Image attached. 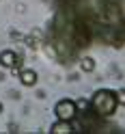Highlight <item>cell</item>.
<instances>
[{
  "instance_id": "6da1fadb",
  "label": "cell",
  "mask_w": 125,
  "mask_h": 134,
  "mask_svg": "<svg viewBox=\"0 0 125 134\" xmlns=\"http://www.w3.org/2000/svg\"><path fill=\"white\" fill-rule=\"evenodd\" d=\"M91 106H93V110H95L99 117L112 115L114 108H116V93H112V91H108V89L97 91V93L93 95V102H91Z\"/></svg>"
},
{
  "instance_id": "7a4b0ae2",
  "label": "cell",
  "mask_w": 125,
  "mask_h": 134,
  "mask_svg": "<svg viewBox=\"0 0 125 134\" xmlns=\"http://www.w3.org/2000/svg\"><path fill=\"white\" fill-rule=\"evenodd\" d=\"M54 113H56L58 119L73 121V119H76V115H78V104H76V102H71V99H61V102L56 104Z\"/></svg>"
},
{
  "instance_id": "3957f363",
  "label": "cell",
  "mask_w": 125,
  "mask_h": 134,
  "mask_svg": "<svg viewBox=\"0 0 125 134\" xmlns=\"http://www.w3.org/2000/svg\"><path fill=\"white\" fill-rule=\"evenodd\" d=\"M0 65H4V67H20L22 58L15 52H11V50H4V52L0 54Z\"/></svg>"
},
{
  "instance_id": "277c9868",
  "label": "cell",
  "mask_w": 125,
  "mask_h": 134,
  "mask_svg": "<svg viewBox=\"0 0 125 134\" xmlns=\"http://www.w3.org/2000/svg\"><path fill=\"white\" fill-rule=\"evenodd\" d=\"M69 132H73V125H71V121L58 119V121L52 125V134H69Z\"/></svg>"
},
{
  "instance_id": "5b68a950",
  "label": "cell",
  "mask_w": 125,
  "mask_h": 134,
  "mask_svg": "<svg viewBox=\"0 0 125 134\" xmlns=\"http://www.w3.org/2000/svg\"><path fill=\"white\" fill-rule=\"evenodd\" d=\"M20 80H22L24 87H35L37 85V74L32 71V69H24L22 76H20Z\"/></svg>"
},
{
  "instance_id": "8992f818",
  "label": "cell",
  "mask_w": 125,
  "mask_h": 134,
  "mask_svg": "<svg viewBox=\"0 0 125 134\" xmlns=\"http://www.w3.org/2000/svg\"><path fill=\"white\" fill-rule=\"evenodd\" d=\"M95 69V61L91 56H86V58H82V71H93Z\"/></svg>"
},
{
  "instance_id": "52a82bcc",
  "label": "cell",
  "mask_w": 125,
  "mask_h": 134,
  "mask_svg": "<svg viewBox=\"0 0 125 134\" xmlns=\"http://www.w3.org/2000/svg\"><path fill=\"white\" fill-rule=\"evenodd\" d=\"M116 104H121V106H125V89H121L119 93H116Z\"/></svg>"
},
{
  "instance_id": "ba28073f",
  "label": "cell",
  "mask_w": 125,
  "mask_h": 134,
  "mask_svg": "<svg viewBox=\"0 0 125 134\" xmlns=\"http://www.w3.org/2000/svg\"><path fill=\"white\" fill-rule=\"evenodd\" d=\"M0 113H2V104H0Z\"/></svg>"
}]
</instances>
